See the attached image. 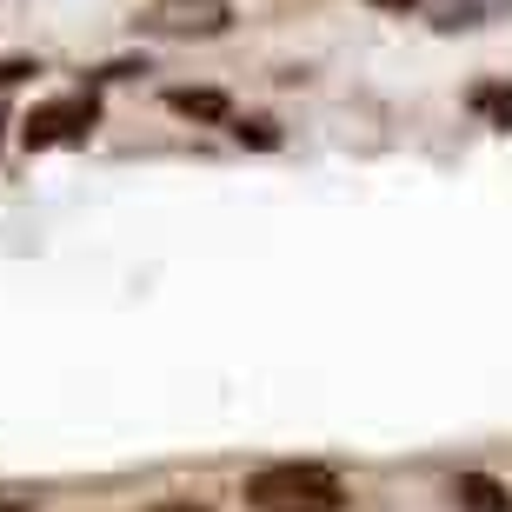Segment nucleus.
<instances>
[{
  "instance_id": "obj_8",
  "label": "nucleus",
  "mask_w": 512,
  "mask_h": 512,
  "mask_svg": "<svg viewBox=\"0 0 512 512\" xmlns=\"http://www.w3.org/2000/svg\"><path fill=\"white\" fill-rule=\"evenodd\" d=\"M27 74H40L34 60H0V87H14V80H27Z\"/></svg>"
},
{
  "instance_id": "obj_4",
  "label": "nucleus",
  "mask_w": 512,
  "mask_h": 512,
  "mask_svg": "<svg viewBox=\"0 0 512 512\" xmlns=\"http://www.w3.org/2000/svg\"><path fill=\"white\" fill-rule=\"evenodd\" d=\"M453 499H459V512H512V493L499 486V479H486V473H459Z\"/></svg>"
},
{
  "instance_id": "obj_1",
  "label": "nucleus",
  "mask_w": 512,
  "mask_h": 512,
  "mask_svg": "<svg viewBox=\"0 0 512 512\" xmlns=\"http://www.w3.org/2000/svg\"><path fill=\"white\" fill-rule=\"evenodd\" d=\"M247 506L253 512H346V486L326 466L280 459V466H260L247 479Z\"/></svg>"
},
{
  "instance_id": "obj_5",
  "label": "nucleus",
  "mask_w": 512,
  "mask_h": 512,
  "mask_svg": "<svg viewBox=\"0 0 512 512\" xmlns=\"http://www.w3.org/2000/svg\"><path fill=\"white\" fill-rule=\"evenodd\" d=\"M167 107H173L180 120H233V100L213 94V87H173Z\"/></svg>"
},
{
  "instance_id": "obj_3",
  "label": "nucleus",
  "mask_w": 512,
  "mask_h": 512,
  "mask_svg": "<svg viewBox=\"0 0 512 512\" xmlns=\"http://www.w3.org/2000/svg\"><path fill=\"white\" fill-rule=\"evenodd\" d=\"M140 27L167 40H213L233 27V0H147Z\"/></svg>"
},
{
  "instance_id": "obj_6",
  "label": "nucleus",
  "mask_w": 512,
  "mask_h": 512,
  "mask_svg": "<svg viewBox=\"0 0 512 512\" xmlns=\"http://www.w3.org/2000/svg\"><path fill=\"white\" fill-rule=\"evenodd\" d=\"M473 114H486L493 127L512 133V87H506V80H486V87H473Z\"/></svg>"
},
{
  "instance_id": "obj_11",
  "label": "nucleus",
  "mask_w": 512,
  "mask_h": 512,
  "mask_svg": "<svg viewBox=\"0 0 512 512\" xmlns=\"http://www.w3.org/2000/svg\"><path fill=\"white\" fill-rule=\"evenodd\" d=\"M0 127H7V120H0Z\"/></svg>"
},
{
  "instance_id": "obj_2",
  "label": "nucleus",
  "mask_w": 512,
  "mask_h": 512,
  "mask_svg": "<svg viewBox=\"0 0 512 512\" xmlns=\"http://www.w3.org/2000/svg\"><path fill=\"white\" fill-rule=\"evenodd\" d=\"M94 127H100V94H60V100H40L34 114L20 120V140H27V153H47V147L94 140Z\"/></svg>"
},
{
  "instance_id": "obj_7",
  "label": "nucleus",
  "mask_w": 512,
  "mask_h": 512,
  "mask_svg": "<svg viewBox=\"0 0 512 512\" xmlns=\"http://www.w3.org/2000/svg\"><path fill=\"white\" fill-rule=\"evenodd\" d=\"M233 133H240L247 147H280V133H273V120H233Z\"/></svg>"
},
{
  "instance_id": "obj_10",
  "label": "nucleus",
  "mask_w": 512,
  "mask_h": 512,
  "mask_svg": "<svg viewBox=\"0 0 512 512\" xmlns=\"http://www.w3.org/2000/svg\"><path fill=\"white\" fill-rule=\"evenodd\" d=\"M0 512H27V506H20V499H0Z\"/></svg>"
},
{
  "instance_id": "obj_9",
  "label": "nucleus",
  "mask_w": 512,
  "mask_h": 512,
  "mask_svg": "<svg viewBox=\"0 0 512 512\" xmlns=\"http://www.w3.org/2000/svg\"><path fill=\"white\" fill-rule=\"evenodd\" d=\"M373 7H393V14H406V7H413V0H373Z\"/></svg>"
}]
</instances>
